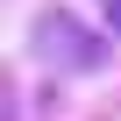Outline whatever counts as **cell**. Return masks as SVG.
Instances as JSON below:
<instances>
[{"mask_svg":"<svg viewBox=\"0 0 121 121\" xmlns=\"http://www.w3.org/2000/svg\"><path fill=\"white\" fill-rule=\"evenodd\" d=\"M36 50L50 57L57 71H100V64H107V36L86 29V22L64 14V7H43V14H36Z\"/></svg>","mask_w":121,"mask_h":121,"instance_id":"1","label":"cell"},{"mask_svg":"<svg viewBox=\"0 0 121 121\" xmlns=\"http://www.w3.org/2000/svg\"><path fill=\"white\" fill-rule=\"evenodd\" d=\"M100 14H107V29L121 36V0H100Z\"/></svg>","mask_w":121,"mask_h":121,"instance_id":"2","label":"cell"}]
</instances>
